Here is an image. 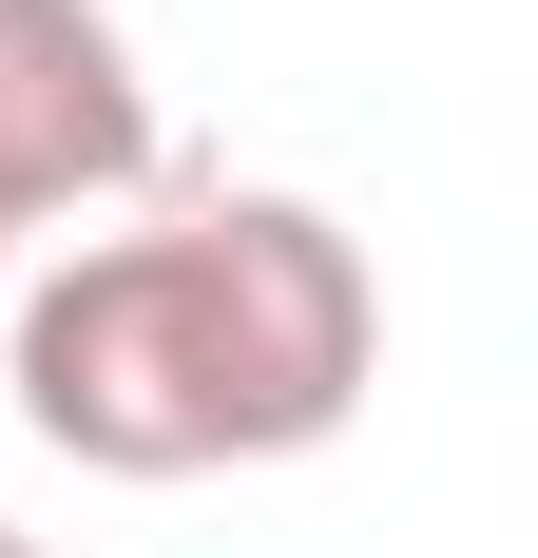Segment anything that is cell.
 Instances as JSON below:
<instances>
[{
	"instance_id": "3",
	"label": "cell",
	"mask_w": 538,
	"mask_h": 558,
	"mask_svg": "<svg viewBox=\"0 0 538 558\" xmlns=\"http://www.w3.org/2000/svg\"><path fill=\"white\" fill-rule=\"evenodd\" d=\"M0 558H39V539H0Z\"/></svg>"
},
{
	"instance_id": "1",
	"label": "cell",
	"mask_w": 538,
	"mask_h": 558,
	"mask_svg": "<svg viewBox=\"0 0 538 558\" xmlns=\"http://www.w3.org/2000/svg\"><path fill=\"white\" fill-rule=\"evenodd\" d=\"M0 386L97 482H231V462H308L366 424L384 289L308 193H193L155 231H77L20 289Z\"/></svg>"
},
{
	"instance_id": "2",
	"label": "cell",
	"mask_w": 538,
	"mask_h": 558,
	"mask_svg": "<svg viewBox=\"0 0 538 558\" xmlns=\"http://www.w3.org/2000/svg\"><path fill=\"white\" fill-rule=\"evenodd\" d=\"M155 173V77L115 0H0V289L58 213H115Z\"/></svg>"
}]
</instances>
